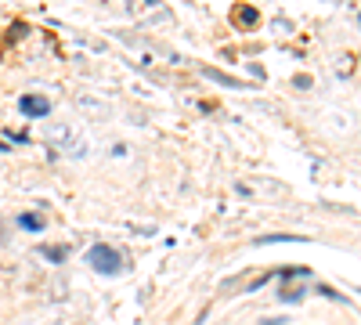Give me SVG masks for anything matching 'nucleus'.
I'll return each instance as SVG.
<instances>
[{
    "mask_svg": "<svg viewBox=\"0 0 361 325\" xmlns=\"http://www.w3.org/2000/svg\"><path fill=\"white\" fill-rule=\"evenodd\" d=\"M87 264L94 268L98 275H119L127 268L123 264V253H119L116 246H109V243H98V246H90L87 250Z\"/></svg>",
    "mask_w": 361,
    "mask_h": 325,
    "instance_id": "f257e3e1",
    "label": "nucleus"
},
{
    "mask_svg": "<svg viewBox=\"0 0 361 325\" xmlns=\"http://www.w3.org/2000/svg\"><path fill=\"white\" fill-rule=\"evenodd\" d=\"M18 109H22L25 116H33V120H44V116L51 112V102H47L44 94H25V98L18 102Z\"/></svg>",
    "mask_w": 361,
    "mask_h": 325,
    "instance_id": "f03ea898",
    "label": "nucleus"
},
{
    "mask_svg": "<svg viewBox=\"0 0 361 325\" xmlns=\"http://www.w3.org/2000/svg\"><path fill=\"white\" fill-rule=\"evenodd\" d=\"M267 243H296V235H264V239H257V246H267Z\"/></svg>",
    "mask_w": 361,
    "mask_h": 325,
    "instance_id": "20e7f679",
    "label": "nucleus"
},
{
    "mask_svg": "<svg viewBox=\"0 0 361 325\" xmlns=\"http://www.w3.org/2000/svg\"><path fill=\"white\" fill-rule=\"evenodd\" d=\"M18 228L22 231H44V217L40 214H22L18 217Z\"/></svg>",
    "mask_w": 361,
    "mask_h": 325,
    "instance_id": "7ed1b4c3",
    "label": "nucleus"
},
{
    "mask_svg": "<svg viewBox=\"0 0 361 325\" xmlns=\"http://www.w3.org/2000/svg\"><path fill=\"white\" fill-rule=\"evenodd\" d=\"M238 18H243V22H257V11L253 8H238Z\"/></svg>",
    "mask_w": 361,
    "mask_h": 325,
    "instance_id": "423d86ee",
    "label": "nucleus"
},
{
    "mask_svg": "<svg viewBox=\"0 0 361 325\" xmlns=\"http://www.w3.org/2000/svg\"><path fill=\"white\" fill-rule=\"evenodd\" d=\"M47 260H66V246H47V250H40Z\"/></svg>",
    "mask_w": 361,
    "mask_h": 325,
    "instance_id": "39448f33",
    "label": "nucleus"
}]
</instances>
